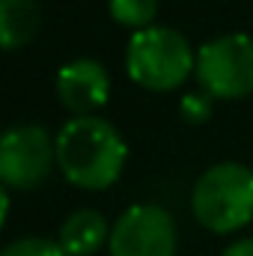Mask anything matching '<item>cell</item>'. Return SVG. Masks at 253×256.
<instances>
[{
  "mask_svg": "<svg viewBox=\"0 0 253 256\" xmlns=\"http://www.w3.org/2000/svg\"><path fill=\"white\" fill-rule=\"evenodd\" d=\"M196 80L212 98H242L253 92V39L230 33L196 51Z\"/></svg>",
  "mask_w": 253,
  "mask_h": 256,
  "instance_id": "4",
  "label": "cell"
},
{
  "mask_svg": "<svg viewBox=\"0 0 253 256\" xmlns=\"http://www.w3.org/2000/svg\"><path fill=\"white\" fill-rule=\"evenodd\" d=\"M57 96L66 108L78 116H92L102 104H108L110 80L104 66L96 60H74L57 74Z\"/></svg>",
  "mask_w": 253,
  "mask_h": 256,
  "instance_id": "7",
  "label": "cell"
},
{
  "mask_svg": "<svg viewBox=\"0 0 253 256\" xmlns=\"http://www.w3.org/2000/svg\"><path fill=\"white\" fill-rule=\"evenodd\" d=\"M176 224L161 206H131L110 230V256H176Z\"/></svg>",
  "mask_w": 253,
  "mask_h": 256,
  "instance_id": "6",
  "label": "cell"
},
{
  "mask_svg": "<svg viewBox=\"0 0 253 256\" xmlns=\"http://www.w3.org/2000/svg\"><path fill=\"white\" fill-rule=\"evenodd\" d=\"M108 9L116 24L146 30L158 12V0H108Z\"/></svg>",
  "mask_w": 253,
  "mask_h": 256,
  "instance_id": "10",
  "label": "cell"
},
{
  "mask_svg": "<svg viewBox=\"0 0 253 256\" xmlns=\"http://www.w3.org/2000/svg\"><path fill=\"white\" fill-rule=\"evenodd\" d=\"M0 256H68V254H66L57 242H51V238L30 236V238H18V242L6 244Z\"/></svg>",
  "mask_w": 253,
  "mask_h": 256,
  "instance_id": "11",
  "label": "cell"
},
{
  "mask_svg": "<svg viewBox=\"0 0 253 256\" xmlns=\"http://www.w3.org/2000/svg\"><path fill=\"white\" fill-rule=\"evenodd\" d=\"M126 68L134 84L155 92H167L188 80L190 68H196V54L179 30L146 27L128 39Z\"/></svg>",
  "mask_w": 253,
  "mask_h": 256,
  "instance_id": "3",
  "label": "cell"
},
{
  "mask_svg": "<svg viewBox=\"0 0 253 256\" xmlns=\"http://www.w3.org/2000/svg\"><path fill=\"white\" fill-rule=\"evenodd\" d=\"M104 242H110L108 220L96 208L74 212L60 230V248L68 256H92Z\"/></svg>",
  "mask_w": 253,
  "mask_h": 256,
  "instance_id": "8",
  "label": "cell"
},
{
  "mask_svg": "<svg viewBox=\"0 0 253 256\" xmlns=\"http://www.w3.org/2000/svg\"><path fill=\"white\" fill-rule=\"evenodd\" d=\"M42 24V9L36 0H0V39L6 51L27 45Z\"/></svg>",
  "mask_w": 253,
  "mask_h": 256,
  "instance_id": "9",
  "label": "cell"
},
{
  "mask_svg": "<svg viewBox=\"0 0 253 256\" xmlns=\"http://www.w3.org/2000/svg\"><path fill=\"white\" fill-rule=\"evenodd\" d=\"M220 256H253V238H242V242L230 244Z\"/></svg>",
  "mask_w": 253,
  "mask_h": 256,
  "instance_id": "13",
  "label": "cell"
},
{
  "mask_svg": "<svg viewBox=\"0 0 253 256\" xmlns=\"http://www.w3.org/2000/svg\"><path fill=\"white\" fill-rule=\"evenodd\" d=\"M212 96L208 92H190L182 98V104H179V114H182V120L190 122V126H202L208 116H212Z\"/></svg>",
  "mask_w": 253,
  "mask_h": 256,
  "instance_id": "12",
  "label": "cell"
},
{
  "mask_svg": "<svg viewBox=\"0 0 253 256\" xmlns=\"http://www.w3.org/2000/svg\"><path fill=\"white\" fill-rule=\"evenodd\" d=\"M126 140L108 120L74 116L57 134V164L63 176L86 191L110 188L126 167Z\"/></svg>",
  "mask_w": 253,
  "mask_h": 256,
  "instance_id": "1",
  "label": "cell"
},
{
  "mask_svg": "<svg viewBox=\"0 0 253 256\" xmlns=\"http://www.w3.org/2000/svg\"><path fill=\"white\" fill-rule=\"evenodd\" d=\"M194 218L212 232H236L253 220V170L236 161L208 167L190 194Z\"/></svg>",
  "mask_w": 253,
  "mask_h": 256,
  "instance_id": "2",
  "label": "cell"
},
{
  "mask_svg": "<svg viewBox=\"0 0 253 256\" xmlns=\"http://www.w3.org/2000/svg\"><path fill=\"white\" fill-rule=\"evenodd\" d=\"M57 158V140L42 126H12L0 143V179L6 188H36Z\"/></svg>",
  "mask_w": 253,
  "mask_h": 256,
  "instance_id": "5",
  "label": "cell"
}]
</instances>
